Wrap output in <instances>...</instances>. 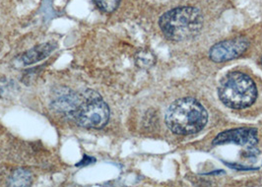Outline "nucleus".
<instances>
[{
  "instance_id": "0eeeda50",
  "label": "nucleus",
  "mask_w": 262,
  "mask_h": 187,
  "mask_svg": "<svg viewBox=\"0 0 262 187\" xmlns=\"http://www.w3.org/2000/svg\"><path fill=\"white\" fill-rule=\"evenodd\" d=\"M258 142V133L254 128L241 127L231 129L218 134L213 140V145H222L227 143H234L241 146L253 147Z\"/></svg>"
},
{
  "instance_id": "f257e3e1",
  "label": "nucleus",
  "mask_w": 262,
  "mask_h": 187,
  "mask_svg": "<svg viewBox=\"0 0 262 187\" xmlns=\"http://www.w3.org/2000/svg\"><path fill=\"white\" fill-rule=\"evenodd\" d=\"M165 122L172 133L192 135L201 131L208 122V112L197 100L183 98L167 109Z\"/></svg>"
},
{
  "instance_id": "ddd939ff",
  "label": "nucleus",
  "mask_w": 262,
  "mask_h": 187,
  "mask_svg": "<svg viewBox=\"0 0 262 187\" xmlns=\"http://www.w3.org/2000/svg\"><path fill=\"white\" fill-rule=\"evenodd\" d=\"M1 95H2V89L0 88V98H1Z\"/></svg>"
},
{
  "instance_id": "7ed1b4c3",
  "label": "nucleus",
  "mask_w": 262,
  "mask_h": 187,
  "mask_svg": "<svg viewBox=\"0 0 262 187\" xmlns=\"http://www.w3.org/2000/svg\"><path fill=\"white\" fill-rule=\"evenodd\" d=\"M220 101L226 107L244 109L254 104L257 89L254 81L243 72H230L220 82L218 88Z\"/></svg>"
},
{
  "instance_id": "f03ea898",
  "label": "nucleus",
  "mask_w": 262,
  "mask_h": 187,
  "mask_svg": "<svg viewBox=\"0 0 262 187\" xmlns=\"http://www.w3.org/2000/svg\"><path fill=\"white\" fill-rule=\"evenodd\" d=\"M159 26L164 36L172 41L191 40L203 28V15L196 7H177L161 16Z\"/></svg>"
},
{
  "instance_id": "6e6552de",
  "label": "nucleus",
  "mask_w": 262,
  "mask_h": 187,
  "mask_svg": "<svg viewBox=\"0 0 262 187\" xmlns=\"http://www.w3.org/2000/svg\"><path fill=\"white\" fill-rule=\"evenodd\" d=\"M55 48H56V44L54 42L41 43V44H39V45L31 49L25 54L20 55L17 58V61H19L24 66L39 62L52 54L55 50Z\"/></svg>"
},
{
  "instance_id": "39448f33",
  "label": "nucleus",
  "mask_w": 262,
  "mask_h": 187,
  "mask_svg": "<svg viewBox=\"0 0 262 187\" xmlns=\"http://www.w3.org/2000/svg\"><path fill=\"white\" fill-rule=\"evenodd\" d=\"M249 40L246 37H237L214 44L209 52V58L216 62H225L236 59L249 49Z\"/></svg>"
},
{
  "instance_id": "1a4fd4ad",
  "label": "nucleus",
  "mask_w": 262,
  "mask_h": 187,
  "mask_svg": "<svg viewBox=\"0 0 262 187\" xmlns=\"http://www.w3.org/2000/svg\"><path fill=\"white\" fill-rule=\"evenodd\" d=\"M32 184V174L26 170H17L9 178L10 186H30Z\"/></svg>"
},
{
  "instance_id": "4468645a",
  "label": "nucleus",
  "mask_w": 262,
  "mask_h": 187,
  "mask_svg": "<svg viewBox=\"0 0 262 187\" xmlns=\"http://www.w3.org/2000/svg\"><path fill=\"white\" fill-rule=\"evenodd\" d=\"M261 64H262V57H261Z\"/></svg>"
},
{
  "instance_id": "9b49d317",
  "label": "nucleus",
  "mask_w": 262,
  "mask_h": 187,
  "mask_svg": "<svg viewBox=\"0 0 262 187\" xmlns=\"http://www.w3.org/2000/svg\"><path fill=\"white\" fill-rule=\"evenodd\" d=\"M97 7L105 13H113L118 9L120 0H94Z\"/></svg>"
},
{
  "instance_id": "423d86ee",
  "label": "nucleus",
  "mask_w": 262,
  "mask_h": 187,
  "mask_svg": "<svg viewBox=\"0 0 262 187\" xmlns=\"http://www.w3.org/2000/svg\"><path fill=\"white\" fill-rule=\"evenodd\" d=\"M81 101L80 93H76L66 87L55 90L52 100V108L66 119L73 120Z\"/></svg>"
},
{
  "instance_id": "9d476101",
  "label": "nucleus",
  "mask_w": 262,
  "mask_h": 187,
  "mask_svg": "<svg viewBox=\"0 0 262 187\" xmlns=\"http://www.w3.org/2000/svg\"><path fill=\"white\" fill-rule=\"evenodd\" d=\"M135 63L142 69H149L156 63V56L148 50H141L135 55Z\"/></svg>"
},
{
  "instance_id": "20e7f679",
  "label": "nucleus",
  "mask_w": 262,
  "mask_h": 187,
  "mask_svg": "<svg viewBox=\"0 0 262 187\" xmlns=\"http://www.w3.org/2000/svg\"><path fill=\"white\" fill-rule=\"evenodd\" d=\"M81 101L72 121L86 128L101 129L110 121V107L102 96L91 89L80 92Z\"/></svg>"
},
{
  "instance_id": "f8f14e48",
  "label": "nucleus",
  "mask_w": 262,
  "mask_h": 187,
  "mask_svg": "<svg viewBox=\"0 0 262 187\" xmlns=\"http://www.w3.org/2000/svg\"><path fill=\"white\" fill-rule=\"evenodd\" d=\"M95 161H96L95 158H91V157L86 156V157H84V159L81 160L79 163H77L76 166H77V167H87V166L91 165V163L95 162Z\"/></svg>"
}]
</instances>
